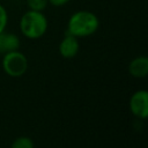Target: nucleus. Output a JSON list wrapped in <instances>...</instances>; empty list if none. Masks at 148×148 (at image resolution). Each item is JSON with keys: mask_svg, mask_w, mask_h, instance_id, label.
<instances>
[{"mask_svg": "<svg viewBox=\"0 0 148 148\" xmlns=\"http://www.w3.org/2000/svg\"><path fill=\"white\" fill-rule=\"evenodd\" d=\"M128 73L135 79H143L148 74V58L146 56H138L128 64Z\"/></svg>", "mask_w": 148, "mask_h": 148, "instance_id": "nucleus-6", "label": "nucleus"}, {"mask_svg": "<svg viewBox=\"0 0 148 148\" xmlns=\"http://www.w3.org/2000/svg\"><path fill=\"white\" fill-rule=\"evenodd\" d=\"M18 27L22 36L34 40L42 38L46 34L49 28V21L44 12L28 9L22 14Z\"/></svg>", "mask_w": 148, "mask_h": 148, "instance_id": "nucleus-2", "label": "nucleus"}, {"mask_svg": "<svg viewBox=\"0 0 148 148\" xmlns=\"http://www.w3.org/2000/svg\"><path fill=\"white\" fill-rule=\"evenodd\" d=\"M49 5V0H27V6L31 10L44 12Z\"/></svg>", "mask_w": 148, "mask_h": 148, "instance_id": "nucleus-9", "label": "nucleus"}, {"mask_svg": "<svg viewBox=\"0 0 148 148\" xmlns=\"http://www.w3.org/2000/svg\"><path fill=\"white\" fill-rule=\"evenodd\" d=\"M21 40L16 34L13 32H0V53H7L10 51L18 50Z\"/></svg>", "mask_w": 148, "mask_h": 148, "instance_id": "nucleus-7", "label": "nucleus"}, {"mask_svg": "<svg viewBox=\"0 0 148 148\" xmlns=\"http://www.w3.org/2000/svg\"><path fill=\"white\" fill-rule=\"evenodd\" d=\"M2 69L10 77H21L23 76L29 67V61L27 56L20 50L10 51L3 53L2 57Z\"/></svg>", "mask_w": 148, "mask_h": 148, "instance_id": "nucleus-3", "label": "nucleus"}, {"mask_svg": "<svg viewBox=\"0 0 148 148\" xmlns=\"http://www.w3.org/2000/svg\"><path fill=\"white\" fill-rule=\"evenodd\" d=\"M71 0H49V3L54 6V7H61V6H65Z\"/></svg>", "mask_w": 148, "mask_h": 148, "instance_id": "nucleus-11", "label": "nucleus"}, {"mask_svg": "<svg viewBox=\"0 0 148 148\" xmlns=\"http://www.w3.org/2000/svg\"><path fill=\"white\" fill-rule=\"evenodd\" d=\"M34 146L35 142L32 141V139L25 135L17 136L12 142V148H34Z\"/></svg>", "mask_w": 148, "mask_h": 148, "instance_id": "nucleus-8", "label": "nucleus"}, {"mask_svg": "<svg viewBox=\"0 0 148 148\" xmlns=\"http://www.w3.org/2000/svg\"><path fill=\"white\" fill-rule=\"evenodd\" d=\"M128 106L134 117L145 120L148 116V91L146 89L134 91L130 97Z\"/></svg>", "mask_w": 148, "mask_h": 148, "instance_id": "nucleus-4", "label": "nucleus"}, {"mask_svg": "<svg viewBox=\"0 0 148 148\" xmlns=\"http://www.w3.org/2000/svg\"><path fill=\"white\" fill-rule=\"evenodd\" d=\"M99 28V18L90 10L81 9L74 12L67 22V34L76 38H84L94 35Z\"/></svg>", "mask_w": 148, "mask_h": 148, "instance_id": "nucleus-1", "label": "nucleus"}, {"mask_svg": "<svg viewBox=\"0 0 148 148\" xmlns=\"http://www.w3.org/2000/svg\"><path fill=\"white\" fill-rule=\"evenodd\" d=\"M8 24V12L2 3H0V32L5 31Z\"/></svg>", "mask_w": 148, "mask_h": 148, "instance_id": "nucleus-10", "label": "nucleus"}, {"mask_svg": "<svg viewBox=\"0 0 148 148\" xmlns=\"http://www.w3.org/2000/svg\"><path fill=\"white\" fill-rule=\"evenodd\" d=\"M59 54L65 59H73L77 56L80 50V43L79 38L71 34H66L64 38L59 43Z\"/></svg>", "mask_w": 148, "mask_h": 148, "instance_id": "nucleus-5", "label": "nucleus"}]
</instances>
